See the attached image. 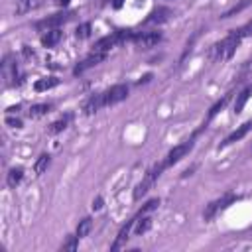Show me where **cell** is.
Listing matches in <instances>:
<instances>
[{"label": "cell", "mask_w": 252, "mask_h": 252, "mask_svg": "<svg viewBox=\"0 0 252 252\" xmlns=\"http://www.w3.org/2000/svg\"><path fill=\"white\" fill-rule=\"evenodd\" d=\"M242 37H244V35L240 33V30H232L222 41H219V43L215 45V57H217V59H230V57L234 55L236 47L240 45Z\"/></svg>", "instance_id": "cell-1"}, {"label": "cell", "mask_w": 252, "mask_h": 252, "mask_svg": "<svg viewBox=\"0 0 252 252\" xmlns=\"http://www.w3.org/2000/svg\"><path fill=\"white\" fill-rule=\"evenodd\" d=\"M128 39H132V32H130V30H116V32H112V33L100 37V39L93 45V51H94V53H106V51L112 49L114 45L124 43V41H128Z\"/></svg>", "instance_id": "cell-2"}, {"label": "cell", "mask_w": 252, "mask_h": 252, "mask_svg": "<svg viewBox=\"0 0 252 252\" xmlns=\"http://www.w3.org/2000/svg\"><path fill=\"white\" fill-rule=\"evenodd\" d=\"M163 167H165V161H163V163H156V165L146 173V177H144V179L138 183V187L134 189V201H140V199L152 189V185L156 183V179L159 177V173L163 171Z\"/></svg>", "instance_id": "cell-3"}, {"label": "cell", "mask_w": 252, "mask_h": 252, "mask_svg": "<svg viewBox=\"0 0 252 252\" xmlns=\"http://www.w3.org/2000/svg\"><path fill=\"white\" fill-rule=\"evenodd\" d=\"M73 18V12H59L53 16H47L43 20H39L35 24V30L39 32H49V30H59V26H63L65 22H69Z\"/></svg>", "instance_id": "cell-4"}, {"label": "cell", "mask_w": 252, "mask_h": 252, "mask_svg": "<svg viewBox=\"0 0 252 252\" xmlns=\"http://www.w3.org/2000/svg\"><path fill=\"white\" fill-rule=\"evenodd\" d=\"M195 138V136H193ZM193 138H189V140H185V142H181L179 146H175L169 154H167V159H165V165H173V163H177L181 158H185L191 150H193V146H195V142H193Z\"/></svg>", "instance_id": "cell-5"}, {"label": "cell", "mask_w": 252, "mask_h": 252, "mask_svg": "<svg viewBox=\"0 0 252 252\" xmlns=\"http://www.w3.org/2000/svg\"><path fill=\"white\" fill-rule=\"evenodd\" d=\"M234 201V195H230V193H226V195H222L220 199H217V201H213V203H209L207 205V209L203 211V219L205 220H211L219 211H222V209H226L230 203Z\"/></svg>", "instance_id": "cell-6"}, {"label": "cell", "mask_w": 252, "mask_h": 252, "mask_svg": "<svg viewBox=\"0 0 252 252\" xmlns=\"http://www.w3.org/2000/svg\"><path fill=\"white\" fill-rule=\"evenodd\" d=\"M126 96H128V85H124V83L112 85L108 91H104V100H106V106L116 104V102L124 100Z\"/></svg>", "instance_id": "cell-7"}, {"label": "cell", "mask_w": 252, "mask_h": 252, "mask_svg": "<svg viewBox=\"0 0 252 252\" xmlns=\"http://www.w3.org/2000/svg\"><path fill=\"white\" fill-rule=\"evenodd\" d=\"M132 41L144 49L154 47L161 41V33L159 32H146V33H132Z\"/></svg>", "instance_id": "cell-8"}, {"label": "cell", "mask_w": 252, "mask_h": 252, "mask_svg": "<svg viewBox=\"0 0 252 252\" xmlns=\"http://www.w3.org/2000/svg\"><path fill=\"white\" fill-rule=\"evenodd\" d=\"M106 59V53H91L89 57H85L81 63H77V67L73 69V75H83L87 69H91V67H94V65H98L100 61H104Z\"/></svg>", "instance_id": "cell-9"}, {"label": "cell", "mask_w": 252, "mask_h": 252, "mask_svg": "<svg viewBox=\"0 0 252 252\" xmlns=\"http://www.w3.org/2000/svg\"><path fill=\"white\" fill-rule=\"evenodd\" d=\"M140 217H142L140 213H138V215H134V217H132V219H130V220H128V222H126V224L120 228V232L116 234V240H114V244L110 246V250H118V248H120V246H122V244L128 240V236H130V230H132V226L138 222V219H140Z\"/></svg>", "instance_id": "cell-10"}, {"label": "cell", "mask_w": 252, "mask_h": 252, "mask_svg": "<svg viewBox=\"0 0 252 252\" xmlns=\"http://www.w3.org/2000/svg\"><path fill=\"white\" fill-rule=\"evenodd\" d=\"M250 130H252V120H250V122H244V124H242V126H238V128H236L232 134H228V136H226V138L220 142V148H226V146H230V144H234V142L242 140V138H244V136H246Z\"/></svg>", "instance_id": "cell-11"}, {"label": "cell", "mask_w": 252, "mask_h": 252, "mask_svg": "<svg viewBox=\"0 0 252 252\" xmlns=\"http://www.w3.org/2000/svg\"><path fill=\"white\" fill-rule=\"evenodd\" d=\"M102 106H106L104 93H96V94H93V96H91V98L85 102L83 110H85V114H94V112H98Z\"/></svg>", "instance_id": "cell-12"}, {"label": "cell", "mask_w": 252, "mask_h": 252, "mask_svg": "<svg viewBox=\"0 0 252 252\" xmlns=\"http://www.w3.org/2000/svg\"><path fill=\"white\" fill-rule=\"evenodd\" d=\"M169 16H171V10L169 8H163V6H159V8H156V10H152L150 14H148V18H146V24H161V22H165V20H169Z\"/></svg>", "instance_id": "cell-13"}, {"label": "cell", "mask_w": 252, "mask_h": 252, "mask_svg": "<svg viewBox=\"0 0 252 252\" xmlns=\"http://www.w3.org/2000/svg\"><path fill=\"white\" fill-rule=\"evenodd\" d=\"M41 4V0H16V14H28L35 10Z\"/></svg>", "instance_id": "cell-14"}, {"label": "cell", "mask_w": 252, "mask_h": 252, "mask_svg": "<svg viewBox=\"0 0 252 252\" xmlns=\"http://www.w3.org/2000/svg\"><path fill=\"white\" fill-rule=\"evenodd\" d=\"M61 35H63V33H61L59 30H49L47 33L41 35V45H45V47H53L55 43H59Z\"/></svg>", "instance_id": "cell-15"}, {"label": "cell", "mask_w": 252, "mask_h": 252, "mask_svg": "<svg viewBox=\"0 0 252 252\" xmlns=\"http://www.w3.org/2000/svg\"><path fill=\"white\" fill-rule=\"evenodd\" d=\"M22 177H24V169L22 167H12L10 171H8V177H6V183H8V187H16L20 181H22Z\"/></svg>", "instance_id": "cell-16"}, {"label": "cell", "mask_w": 252, "mask_h": 252, "mask_svg": "<svg viewBox=\"0 0 252 252\" xmlns=\"http://www.w3.org/2000/svg\"><path fill=\"white\" fill-rule=\"evenodd\" d=\"M71 118H73V114H65V116H61L59 120H55L51 126H49V134H57V132H61V130H65L67 128V124L71 122Z\"/></svg>", "instance_id": "cell-17"}, {"label": "cell", "mask_w": 252, "mask_h": 252, "mask_svg": "<svg viewBox=\"0 0 252 252\" xmlns=\"http://www.w3.org/2000/svg\"><path fill=\"white\" fill-rule=\"evenodd\" d=\"M250 4H252V0H240L238 4H234L232 8H228V10H226V12H224L220 18H222V20H226V18H232L234 14H240V12H242L244 8H248Z\"/></svg>", "instance_id": "cell-18"}, {"label": "cell", "mask_w": 252, "mask_h": 252, "mask_svg": "<svg viewBox=\"0 0 252 252\" xmlns=\"http://www.w3.org/2000/svg\"><path fill=\"white\" fill-rule=\"evenodd\" d=\"M59 81L55 79V77H47V79H39V81H35V85H33V89L37 91V93H41V91H47V89H51V87H55Z\"/></svg>", "instance_id": "cell-19"}, {"label": "cell", "mask_w": 252, "mask_h": 252, "mask_svg": "<svg viewBox=\"0 0 252 252\" xmlns=\"http://www.w3.org/2000/svg\"><path fill=\"white\" fill-rule=\"evenodd\" d=\"M250 94H252V87H248V89H244L240 94H238V100L234 102V112L238 114V112H242V108H244V104H246V100L250 98Z\"/></svg>", "instance_id": "cell-20"}, {"label": "cell", "mask_w": 252, "mask_h": 252, "mask_svg": "<svg viewBox=\"0 0 252 252\" xmlns=\"http://www.w3.org/2000/svg\"><path fill=\"white\" fill-rule=\"evenodd\" d=\"M91 228H93V219L87 217V219H83V220L77 224V232H75V234H77L79 238H85V236L91 232Z\"/></svg>", "instance_id": "cell-21"}, {"label": "cell", "mask_w": 252, "mask_h": 252, "mask_svg": "<svg viewBox=\"0 0 252 252\" xmlns=\"http://www.w3.org/2000/svg\"><path fill=\"white\" fill-rule=\"evenodd\" d=\"M228 100H230V93H228V94H224V96H222V98H220L219 102H215V104L211 106V110H209V116H207V118L211 120V118H213V116H215L217 112H220V110H222V108L226 106V102H228Z\"/></svg>", "instance_id": "cell-22"}, {"label": "cell", "mask_w": 252, "mask_h": 252, "mask_svg": "<svg viewBox=\"0 0 252 252\" xmlns=\"http://www.w3.org/2000/svg\"><path fill=\"white\" fill-rule=\"evenodd\" d=\"M51 163V158L47 156V154H43V156H39V159L35 161V165H33V171L39 175V173H43L45 169H47V165Z\"/></svg>", "instance_id": "cell-23"}, {"label": "cell", "mask_w": 252, "mask_h": 252, "mask_svg": "<svg viewBox=\"0 0 252 252\" xmlns=\"http://www.w3.org/2000/svg\"><path fill=\"white\" fill-rule=\"evenodd\" d=\"M49 110H51V104H33V106L30 108V116H32V118H37V116L47 114Z\"/></svg>", "instance_id": "cell-24"}, {"label": "cell", "mask_w": 252, "mask_h": 252, "mask_svg": "<svg viewBox=\"0 0 252 252\" xmlns=\"http://www.w3.org/2000/svg\"><path fill=\"white\" fill-rule=\"evenodd\" d=\"M77 240H79L77 234L75 236H67V240L61 244V250H75L77 248Z\"/></svg>", "instance_id": "cell-25"}, {"label": "cell", "mask_w": 252, "mask_h": 252, "mask_svg": "<svg viewBox=\"0 0 252 252\" xmlns=\"http://www.w3.org/2000/svg\"><path fill=\"white\" fill-rule=\"evenodd\" d=\"M75 33H77V37H81V39H83V37H89V33H91V24H89V22L81 24Z\"/></svg>", "instance_id": "cell-26"}, {"label": "cell", "mask_w": 252, "mask_h": 252, "mask_svg": "<svg viewBox=\"0 0 252 252\" xmlns=\"http://www.w3.org/2000/svg\"><path fill=\"white\" fill-rule=\"evenodd\" d=\"M150 226H152V220H150V219H144V220H142V222L136 226V234H144V232H146Z\"/></svg>", "instance_id": "cell-27"}, {"label": "cell", "mask_w": 252, "mask_h": 252, "mask_svg": "<svg viewBox=\"0 0 252 252\" xmlns=\"http://www.w3.org/2000/svg\"><path fill=\"white\" fill-rule=\"evenodd\" d=\"M240 33L246 37V35H252V20L250 22H246L242 28H240Z\"/></svg>", "instance_id": "cell-28"}, {"label": "cell", "mask_w": 252, "mask_h": 252, "mask_svg": "<svg viewBox=\"0 0 252 252\" xmlns=\"http://www.w3.org/2000/svg\"><path fill=\"white\" fill-rule=\"evenodd\" d=\"M6 122H8L12 128H22V120H18V118H6Z\"/></svg>", "instance_id": "cell-29"}, {"label": "cell", "mask_w": 252, "mask_h": 252, "mask_svg": "<svg viewBox=\"0 0 252 252\" xmlns=\"http://www.w3.org/2000/svg\"><path fill=\"white\" fill-rule=\"evenodd\" d=\"M112 4V8H120L122 4H124V0H100V4Z\"/></svg>", "instance_id": "cell-30"}, {"label": "cell", "mask_w": 252, "mask_h": 252, "mask_svg": "<svg viewBox=\"0 0 252 252\" xmlns=\"http://www.w3.org/2000/svg\"><path fill=\"white\" fill-rule=\"evenodd\" d=\"M100 207H102V197H96V199L93 201V209H94V211H98Z\"/></svg>", "instance_id": "cell-31"}, {"label": "cell", "mask_w": 252, "mask_h": 252, "mask_svg": "<svg viewBox=\"0 0 252 252\" xmlns=\"http://www.w3.org/2000/svg\"><path fill=\"white\" fill-rule=\"evenodd\" d=\"M55 2H57L59 6H67V4H69V0H55Z\"/></svg>", "instance_id": "cell-32"}]
</instances>
